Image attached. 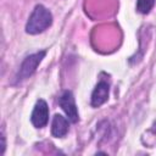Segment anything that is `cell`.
<instances>
[{
	"mask_svg": "<svg viewBox=\"0 0 156 156\" xmlns=\"http://www.w3.org/2000/svg\"><path fill=\"white\" fill-rule=\"evenodd\" d=\"M52 24V13L41 4L37 5L26 23V32L35 35L45 32Z\"/></svg>",
	"mask_w": 156,
	"mask_h": 156,
	"instance_id": "cell-1",
	"label": "cell"
},
{
	"mask_svg": "<svg viewBox=\"0 0 156 156\" xmlns=\"http://www.w3.org/2000/svg\"><path fill=\"white\" fill-rule=\"evenodd\" d=\"M46 55L45 50H40L38 52L30 54L28 56H26L22 61V63L20 65V68L15 76V84H20L23 80L28 79L29 77H32L34 74V72L37 71L38 66L41 63V61L44 60Z\"/></svg>",
	"mask_w": 156,
	"mask_h": 156,
	"instance_id": "cell-2",
	"label": "cell"
},
{
	"mask_svg": "<svg viewBox=\"0 0 156 156\" xmlns=\"http://www.w3.org/2000/svg\"><path fill=\"white\" fill-rule=\"evenodd\" d=\"M58 105L61 106V108L66 113V116L69 119V122L77 123L79 121L78 108H77V105H76V100H74L73 93L71 90H65L60 95V98H58Z\"/></svg>",
	"mask_w": 156,
	"mask_h": 156,
	"instance_id": "cell-3",
	"label": "cell"
},
{
	"mask_svg": "<svg viewBox=\"0 0 156 156\" xmlns=\"http://www.w3.org/2000/svg\"><path fill=\"white\" fill-rule=\"evenodd\" d=\"M30 122L35 128H44L49 122V107L45 100L39 99L32 111Z\"/></svg>",
	"mask_w": 156,
	"mask_h": 156,
	"instance_id": "cell-4",
	"label": "cell"
},
{
	"mask_svg": "<svg viewBox=\"0 0 156 156\" xmlns=\"http://www.w3.org/2000/svg\"><path fill=\"white\" fill-rule=\"evenodd\" d=\"M108 95H110V84L104 79L99 80V83L95 85V88L91 93L90 105L95 108L100 107L108 100Z\"/></svg>",
	"mask_w": 156,
	"mask_h": 156,
	"instance_id": "cell-5",
	"label": "cell"
},
{
	"mask_svg": "<svg viewBox=\"0 0 156 156\" xmlns=\"http://www.w3.org/2000/svg\"><path fill=\"white\" fill-rule=\"evenodd\" d=\"M68 118L63 117L60 113H56L52 117V122H51V134L55 138H63L69 129V123H68Z\"/></svg>",
	"mask_w": 156,
	"mask_h": 156,
	"instance_id": "cell-6",
	"label": "cell"
},
{
	"mask_svg": "<svg viewBox=\"0 0 156 156\" xmlns=\"http://www.w3.org/2000/svg\"><path fill=\"white\" fill-rule=\"evenodd\" d=\"M155 6V0H136V11L141 15H147Z\"/></svg>",
	"mask_w": 156,
	"mask_h": 156,
	"instance_id": "cell-7",
	"label": "cell"
},
{
	"mask_svg": "<svg viewBox=\"0 0 156 156\" xmlns=\"http://www.w3.org/2000/svg\"><path fill=\"white\" fill-rule=\"evenodd\" d=\"M5 149H6V136H5V129L2 127L1 128V151H0L1 155H4Z\"/></svg>",
	"mask_w": 156,
	"mask_h": 156,
	"instance_id": "cell-8",
	"label": "cell"
}]
</instances>
